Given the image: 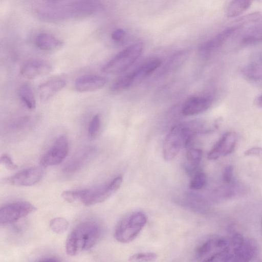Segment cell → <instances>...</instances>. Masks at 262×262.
I'll return each instance as SVG.
<instances>
[{
    "label": "cell",
    "instance_id": "29",
    "mask_svg": "<svg viewBox=\"0 0 262 262\" xmlns=\"http://www.w3.org/2000/svg\"><path fill=\"white\" fill-rule=\"evenodd\" d=\"M101 116L99 114L95 115L91 121L88 127V134L91 138H96L99 134L101 127Z\"/></svg>",
    "mask_w": 262,
    "mask_h": 262
},
{
    "label": "cell",
    "instance_id": "3",
    "mask_svg": "<svg viewBox=\"0 0 262 262\" xmlns=\"http://www.w3.org/2000/svg\"><path fill=\"white\" fill-rule=\"evenodd\" d=\"M101 225L95 221H87L78 224L69 234L66 242V252L74 256L91 249L102 234Z\"/></svg>",
    "mask_w": 262,
    "mask_h": 262
},
{
    "label": "cell",
    "instance_id": "19",
    "mask_svg": "<svg viewBox=\"0 0 262 262\" xmlns=\"http://www.w3.org/2000/svg\"><path fill=\"white\" fill-rule=\"evenodd\" d=\"M258 245L252 238H245L239 249L233 253L234 258L241 261H250L254 258L258 252Z\"/></svg>",
    "mask_w": 262,
    "mask_h": 262
},
{
    "label": "cell",
    "instance_id": "14",
    "mask_svg": "<svg viewBox=\"0 0 262 262\" xmlns=\"http://www.w3.org/2000/svg\"><path fill=\"white\" fill-rule=\"evenodd\" d=\"M212 99L208 96H194L184 103L182 113L186 116L196 115L207 110L211 105Z\"/></svg>",
    "mask_w": 262,
    "mask_h": 262
},
{
    "label": "cell",
    "instance_id": "1",
    "mask_svg": "<svg viewBox=\"0 0 262 262\" xmlns=\"http://www.w3.org/2000/svg\"><path fill=\"white\" fill-rule=\"evenodd\" d=\"M104 8L102 0H77L58 6L39 9L36 13L40 19L50 22L89 17Z\"/></svg>",
    "mask_w": 262,
    "mask_h": 262
},
{
    "label": "cell",
    "instance_id": "36",
    "mask_svg": "<svg viewBox=\"0 0 262 262\" xmlns=\"http://www.w3.org/2000/svg\"><path fill=\"white\" fill-rule=\"evenodd\" d=\"M244 155L246 156H254L262 159V148L252 147L245 151Z\"/></svg>",
    "mask_w": 262,
    "mask_h": 262
},
{
    "label": "cell",
    "instance_id": "12",
    "mask_svg": "<svg viewBox=\"0 0 262 262\" xmlns=\"http://www.w3.org/2000/svg\"><path fill=\"white\" fill-rule=\"evenodd\" d=\"M239 29L231 25L204 42L199 49V53L206 57L221 48L234 32Z\"/></svg>",
    "mask_w": 262,
    "mask_h": 262
},
{
    "label": "cell",
    "instance_id": "33",
    "mask_svg": "<svg viewBox=\"0 0 262 262\" xmlns=\"http://www.w3.org/2000/svg\"><path fill=\"white\" fill-rule=\"evenodd\" d=\"M0 160L1 163L9 170H14L17 167V166L14 163L11 157L6 154H4L1 156Z\"/></svg>",
    "mask_w": 262,
    "mask_h": 262
},
{
    "label": "cell",
    "instance_id": "8",
    "mask_svg": "<svg viewBox=\"0 0 262 262\" xmlns=\"http://www.w3.org/2000/svg\"><path fill=\"white\" fill-rule=\"evenodd\" d=\"M122 181V177L118 176L103 186L95 188L83 189L80 201L87 206L103 202L118 190Z\"/></svg>",
    "mask_w": 262,
    "mask_h": 262
},
{
    "label": "cell",
    "instance_id": "20",
    "mask_svg": "<svg viewBox=\"0 0 262 262\" xmlns=\"http://www.w3.org/2000/svg\"><path fill=\"white\" fill-rule=\"evenodd\" d=\"M241 43L244 45H249L262 42V20L251 26L242 34Z\"/></svg>",
    "mask_w": 262,
    "mask_h": 262
},
{
    "label": "cell",
    "instance_id": "18",
    "mask_svg": "<svg viewBox=\"0 0 262 262\" xmlns=\"http://www.w3.org/2000/svg\"><path fill=\"white\" fill-rule=\"evenodd\" d=\"M66 84L65 79L59 78L50 79L42 83L38 88L40 99L43 101L50 99L61 91Z\"/></svg>",
    "mask_w": 262,
    "mask_h": 262
},
{
    "label": "cell",
    "instance_id": "21",
    "mask_svg": "<svg viewBox=\"0 0 262 262\" xmlns=\"http://www.w3.org/2000/svg\"><path fill=\"white\" fill-rule=\"evenodd\" d=\"M242 74L246 78L253 80H262V59L254 60L242 69Z\"/></svg>",
    "mask_w": 262,
    "mask_h": 262
},
{
    "label": "cell",
    "instance_id": "15",
    "mask_svg": "<svg viewBox=\"0 0 262 262\" xmlns=\"http://www.w3.org/2000/svg\"><path fill=\"white\" fill-rule=\"evenodd\" d=\"M52 69L51 64L43 59H32L26 62L20 70L24 77L32 79L49 73Z\"/></svg>",
    "mask_w": 262,
    "mask_h": 262
},
{
    "label": "cell",
    "instance_id": "34",
    "mask_svg": "<svg viewBox=\"0 0 262 262\" xmlns=\"http://www.w3.org/2000/svg\"><path fill=\"white\" fill-rule=\"evenodd\" d=\"M233 168L231 165L225 167L223 173V180L227 183L231 182L232 179Z\"/></svg>",
    "mask_w": 262,
    "mask_h": 262
},
{
    "label": "cell",
    "instance_id": "22",
    "mask_svg": "<svg viewBox=\"0 0 262 262\" xmlns=\"http://www.w3.org/2000/svg\"><path fill=\"white\" fill-rule=\"evenodd\" d=\"M18 95L20 99L26 106L33 110L36 107V100L33 91L31 86L28 83L21 84L18 90Z\"/></svg>",
    "mask_w": 262,
    "mask_h": 262
},
{
    "label": "cell",
    "instance_id": "30",
    "mask_svg": "<svg viewBox=\"0 0 262 262\" xmlns=\"http://www.w3.org/2000/svg\"><path fill=\"white\" fill-rule=\"evenodd\" d=\"M158 257L156 253L151 252H140L130 256L129 261H152Z\"/></svg>",
    "mask_w": 262,
    "mask_h": 262
},
{
    "label": "cell",
    "instance_id": "26",
    "mask_svg": "<svg viewBox=\"0 0 262 262\" xmlns=\"http://www.w3.org/2000/svg\"><path fill=\"white\" fill-rule=\"evenodd\" d=\"M262 19V14L259 12H253L243 16L235 20L232 25L236 26L240 29L246 25L256 23Z\"/></svg>",
    "mask_w": 262,
    "mask_h": 262
},
{
    "label": "cell",
    "instance_id": "4",
    "mask_svg": "<svg viewBox=\"0 0 262 262\" xmlns=\"http://www.w3.org/2000/svg\"><path fill=\"white\" fill-rule=\"evenodd\" d=\"M147 221L146 215L137 211L126 216L118 223L114 236L116 239L122 243L134 241L144 228Z\"/></svg>",
    "mask_w": 262,
    "mask_h": 262
},
{
    "label": "cell",
    "instance_id": "25",
    "mask_svg": "<svg viewBox=\"0 0 262 262\" xmlns=\"http://www.w3.org/2000/svg\"><path fill=\"white\" fill-rule=\"evenodd\" d=\"M203 155L202 150L199 148H190L186 155L189 169L194 170L199 166L202 160Z\"/></svg>",
    "mask_w": 262,
    "mask_h": 262
},
{
    "label": "cell",
    "instance_id": "28",
    "mask_svg": "<svg viewBox=\"0 0 262 262\" xmlns=\"http://www.w3.org/2000/svg\"><path fill=\"white\" fill-rule=\"evenodd\" d=\"M68 221L61 217L54 218L50 222V227L52 230L58 234L64 232L68 229Z\"/></svg>",
    "mask_w": 262,
    "mask_h": 262
},
{
    "label": "cell",
    "instance_id": "10",
    "mask_svg": "<svg viewBox=\"0 0 262 262\" xmlns=\"http://www.w3.org/2000/svg\"><path fill=\"white\" fill-rule=\"evenodd\" d=\"M69 141L64 135L59 136L52 147L42 156L40 163L47 167L60 164L66 158L69 151Z\"/></svg>",
    "mask_w": 262,
    "mask_h": 262
},
{
    "label": "cell",
    "instance_id": "13",
    "mask_svg": "<svg viewBox=\"0 0 262 262\" xmlns=\"http://www.w3.org/2000/svg\"><path fill=\"white\" fill-rule=\"evenodd\" d=\"M237 139L233 132L225 133L208 154V159L216 160L222 156L231 154L234 149Z\"/></svg>",
    "mask_w": 262,
    "mask_h": 262
},
{
    "label": "cell",
    "instance_id": "9",
    "mask_svg": "<svg viewBox=\"0 0 262 262\" xmlns=\"http://www.w3.org/2000/svg\"><path fill=\"white\" fill-rule=\"evenodd\" d=\"M36 208L28 202H17L3 206L0 210L1 224L16 222L34 212Z\"/></svg>",
    "mask_w": 262,
    "mask_h": 262
},
{
    "label": "cell",
    "instance_id": "7",
    "mask_svg": "<svg viewBox=\"0 0 262 262\" xmlns=\"http://www.w3.org/2000/svg\"><path fill=\"white\" fill-rule=\"evenodd\" d=\"M229 244L222 238L208 239L200 245L196 251L198 259L205 261H223L229 252Z\"/></svg>",
    "mask_w": 262,
    "mask_h": 262
},
{
    "label": "cell",
    "instance_id": "31",
    "mask_svg": "<svg viewBox=\"0 0 262 262\" xmlns=\"http://www.w3.org/2000/svg\"><path fill=\"white\" fill-rule=\"evenodd\" d=\"M82 193V190L74 191H65L61 194V197L66 201L72 202L76 201H80Z\"/></svg>",
    "mask_w": 262,
    "mask_h": 262
},
{
    "label": "cell",
    "instance_id": "40",
    "mask_svg": "<svg viewBox=\"0 0 262 262\" xmlns=\"http://www.w3.org/2000/svg\"><path fill=\"white\" fill-rule=\"evenodd\" d=\"M261 228H262V219H261Z\"/></svg>",
    "mask_w": 262,
    "mask_h": 262
},
{
    "label": "cell",
    "instance_id": "24",
    "mask_svg": "<svg viewBox=\"0 0 262 262\" xmlns=\"http://www.w3.org/2000/svg\"><path fill=\"white\" fill-rule=\"evenodd\" d=\"M253 0H232L228 5L226 14L228 17L239 16L251 5Z\"/></svg>",
    "mask_w": 262,
    "mask_h": 262
},
{
    "label": "cell",
    "instance_id": "27",
    "mask_svg": "<svg viewBox=\"0 0 262 262\" xmlns=\"http://www.w3.org/2000/svg\"><path fill=\"white\" fill-rule=\"evenodd\" d=\"M206 183V176L202 171L196 172L189 183V187L192 190L203 188Z\"/></svg>",
    "mask_w": 262,
    "mask_h": 262
},
{
    "label": "cell",
    "instance_id": "39",
    "mask_svg": "<svg viewBox=\"0 0 262 262\" xmlns=\"http://www.w3.org/2000/svg\"><path fill=\"white\" fill-rule=\"evenodd\" d=\"M48 2H50V3H55V2H57L58 0H45Z\"/></svg>",
    "mask_w": 262,
    "mask_h": 262
},
{
    "label": "cell",
    "instance_id": "11",
    "mask_svg": "<svg viewBox=\"0 0 262 262\" xmlns=\"http://www.w3.org/2000/svg\"><path fill=\"white\" fill-rule=\"evenodd\" d=\"M43 174V170L41 167H32L7 178L5 181L14 186H30L39 182Z\"/></svg>",
    "mask_w": 262,
    "mask_h": 262
},
{
    "label": "cell",
    "instance_id": "5",
    "mask_svg": "<svg viewBox=\"0 0 262 262\" xmlns=\"http://www.w3.org/2000/svg\"><path fill=\"white\" fill-rule=\"evenodd\" d=\"M143 50L141 42H136L116 55L102 68V72L118 74L124 72L138 59Z\"/></svg>",
    "mask_w": 262,
    "mask_h": 262
},
{
    "label": "cell",
    "instance_id": "38",
    "mask_svg": "<svg viewBox=\"0 0 262 262\" xmlns=\"http://www.w3.org/2000/svg\"><path fill=\"white\" fill-rule=\"evenodd\" d=\"M39 261H59V260L55 257H44L39 260Z\"/></svg>",
    "mask_w": 262,
    "mask_h": 262
},
{
    "label": "cell",
    "instance_id": "16",
    "mask_svg": "<svg viewBox=\"0 0 262 262\" xmlns=\"http://www.w3.org/2000/svg\"><path fill=\"white\" fill-rule=\"evenodd\" d=\"M106 79L97 75H86L78 78L75 82L76 90L80 92L95 91L103 88Z\"/></svg>",
    "mask_w": 262,
    "mask_h": 262
},
{
    "label": "cell",
    "instance_id": "17",
    "mask_svg": "<svg viewBox=\"0 0 262 262\" xmlns=\"http://www.w3.org/2000/svg\"><path fill=\"white\" fill-rule=\"evenodd\" d=\"M35 45L39 49L45 51H56L61 49L64 42L48 33H40L35 37Z\"/></svg>",
    "mask_w": 262,
    "mask_h": 262
},
{
    "label": "cell",
    "instance_id": "32",
    "mask_svg": "<svg viewBox=\"0 0 262 262\" xmlns=\"http://www.w3.org/2000/svg\"><path fill=\"white\" fill-rule=\"evenodd\" d=\"M244 241L245 238L241 233L237 232L233 235L231 240L233 254L239 249Z\"/></svg>",
    "mask_w": 262,
    "mask_h": 262
},
{
    "label": "cell",
    "instance_id": "35",
    "mask_svg": "<svg viewBox=\"0 0 262 262\" xmlns=\"http://www.w3.org/2000/svg\"><path fill=\"white\" fill-rule=\"evenodd\" d=\"M125 32L122 29L115 30L111 34V38L113 41L116 42L121 41L125 36Z\"/></svg>",
    "mask_w": 262,
    "mask_h": 262
},
{
    "label": "cell",
    "instance_id": "37",
    "mask_svg": "<svg viewBox=\"0 0 262 262\" xmlns=\"http://www.w3.org/2000/svg\"><path fill=\"white\" fill-rule=\"evenodd\" d=\"M255 103L257 106L262 108V93L256 98Z\"/></svg>",
    "mask_w": 262,
    "mask_h": 262
},
{
    "label": "cell",
    "instance_id": "23",
    "mask_svg": "<svg viewBox=\"0 0 262 262\" xmlns=\"http://www.w3.org/2000/svg\"><path fill=\"white\" fill-rule=\"evenodd\" d=\"M91 150L82 151L67 163L63 167L62 171L67 174H72L80 169L88 158Z\"/></svg>",
    "mask_w": 262,
    "mask_h": 262
},
{
    "label": "cell",
    "instance_id": "2",
    "mask_svg": "<svg viewBox=\"0 0 262 262\" xmlns=\"http://www.w3.org/2000/svg\"><path fill=\"white\" fill-rule=\"evenodd\" d=\"M204 123L199 121L181 123L174 126L166 135L163 143L164 160H172L182 147L190 145L194 137L203 132Z\"/></svg>",
    "mask_w": 262,
    "mask_h": 262
},
{
    "label": "cell",
    "instance_id": "6",
    "mask_svg": "<svg viewBox=\"0 0 262 262\" xmlns=\"http://www.w3.org/2000/svg\"><path fill=\"white\" fill-rule=\"evenodd\" d=\"M159 58L151 59L143 63L134 71L117 79L112 85V91H119L140 83L161 64Z\"/></svg>",
    "mask_w": 262,
    "mask_h": 262
}]
</instances>
